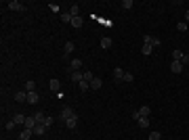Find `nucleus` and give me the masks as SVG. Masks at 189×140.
Segmentation results:
<instances>
[{
	"label": "nucleus",
	"mask_w": 189,
	"mask_h": 140,
	"mask_svg": "<svg viewBox=\"0 0 189 140\" xmlns=\"http://www.w3.org/2000/svg\"><path fill=\"white\" fill-rule=\"evenodd\" d=\"M177 29H179V32H187V23H185V21L177 23Z\"/></svg>",
	"instance_id": "2f4dec72"
},
{
	"label": "nucleus",
	"mask_w": 189,
	"mask_h": 140,
	"mask_svg": "<svg viewBox=\"0 0 189 140\" xmlns=\"http://www.w3.org/2000/svg\"><path fill=\"white\" fill-rule=\"evenodd\" d=\"M72 115H76V111H74V109H72V107H65V109H63V111H61V115H59V119H61V121H63V123H65V121H67V119H69V117H72Z\"/></svg>",
	"instance_id": "f257e3e1"
},
{
	"label": "nucleus",
	"mask_w": 189,
	"mask_h": 140,
	"mask_svg": "<svg viewBox=\"0 0 189 140\" xmlns=\"http://www.w3.org/2000/svg\"><path fill=\"white\" fill-rule=\"evenodd\" d=\"M32 136H34V130H25V128H23V132H21L19 140H30Z\"/></svg>",
	"instance_id": "4468645a"
},
{
	"label": "nucleus",
	"mask_w": 189,
	"mask_h": 140,
	"mask_svg": "<svg viewBox=\"0 0 189 140\" xmlns=\"http://www.w3.org/2000/svg\"><path fill=\"white\" fill-rule=\"evenodd\" d=\"M93 80H94V73H93V71H86V73H84V82H88V84H91Z\"/></svg>",
	"instance_id": "c85d7f7f"
},
{
	"label": "nucleus",
	"mask_w": 189,
	"mask_h": 140,
	"mask_svg": "<svg viewBox=\"0 0 189 140\" xmlns=\"http://www.w3.org/2000/svg\"><path fill=\"white\" fill-rule=\"evenodd\" d=\"M8 8H11V11H25V6H23L21 2H17V0H11V2H8Z\"/></svg>",
	"instance_id": "423d86ee"
},
{
	"label": "nucleus",
	"mask_w": 189,
	"mask_h": 140,
	"mask_svg": "<svg viewBox=\"0 0 189 140\" xmlns=\"http://www.w3.org/2000/svg\"><path fill=\"white\" fill-rule=\"evenodd\" d=\"M80 67H82V61H80V59H72L69 71H80Z\"/></svg>",
	"instance_id": "9d476101"
},
{
	"label": "nucleus",
	"mask_w": 189,
	"mask_h": 140,
	"mask_svg": "<svg viewBox=\"0 0 189 140\" xmlns=\"http://www.w3.org/2000/svg\"><path fill=\"white\" fill-rule=\"evenodd\" d=\"M48 6H50V11H53V13H59V6H57L55 2H53V4H48Z\"/></svg>",
	"instance_id": "c9c22d12"
},
{
	"label": "nucleus",
	"mask_w": 189,
	"mask_h": 140,
	"mask_svg": "<svg viewBox=\"0 0 189 140\" xmlns=\"http://www.w3.org/2000/svg\"><path fill=\"white\" fill-rule=\"evenodd\" d=\"M137 121H139V128H147L149 126V117H139Z\"/></svg>",
	"instance_id": "393cba45"
},
{
	"label": "nucleus",
	"mask_w": 189,
	"mask_h": 140,
	"mask_svg": "<svg viewBox=\"0 0 189 140\" xmlns=\"http://www.w3.org/2000/svg\"><path fill=\"white\" fill-rule=\"evenodd\" d=\"M15 126H17V123H15V121H8V123H4V128H6V130H13V128H15Z\"/></svg>",
	"instance_id": "f704fd0d"
},
{
	"label": "nucleus",
	"mask_w": 189,
	"mask_h": 140,
	"mask_svg": "<svg viewBox=\"0 0 189 140\" xmlns=\"http://www.w3.org/2000/svg\"><path fill=\"white\" fill-rule=\"evenodd\" d=\"M74 48H76L74 42H65V48H63V50H65V54H69V52H74Z\"/></svg>",
	"instance_id": "b1692460"
},
{
	"label": "nucleus",
	"mask_w": 189,
	"mask_h": 140,
	"mask_svg": "<svg viewBox=\"0 0 189 140\" xmlns=\"http://www.w3.org/2000/svg\"><path fill=\"white\" fill-rule=\"evenodd\" d=\"M61 21L63 23H72V15L69 13H61Z\"/></svg>",
	"instance_id": "bb28decb"
},
{
	"label": "nucleus",
	"mask_w": 189,
	"mask_h": 140,
	"mask_svg": "<svg viewBox=\"0 0 189 140\" xmlns=\"http://www.w3.org/2000/svg\"><path fill=\"white\" fill-rule=\"evenodd\" d=\"M84 25V21H82V17H72V27H76V29H80Z\"/></svg>",
	"instance_id": "f8f14e48"
},
{
	"label": "nucleus",
	"mask_w": 189,
	"mask_h": 140,
	"mask_svg": "<svg viewBox=\"0 0 189 140\" xmlns=\"http://www.w3.org/2000/svg\"><path fill=\"white\" fill-rule=\"evenodd\" d=\"M170 69H172V73H181L183 71V63L181 61H172L170 63Z\"/></svg>",
	"instance_id": "0eeeda50"
},
{
	"label": "nucleus",
	"mask_w": 189,
	"mask_h": 140,
	"mask_svg": "<svg viewBox=\"0 0 189 140\" xmlns=\"http://www.w3.org/2000/svg\"><path fill=\"white\" fill-rule=\"evenodd\" d=\"M69 78H72V82L80 84V82L84 80V73H82V71H72V73H69Z\"/></svg>",
	"instance_id": "20e7f679"
},
{
	"label": "nucleus",
	"mask_w": 189,
	"mask_h": 140,
	"mask_svg": "<svg viewBox=\"0 0 189 140\" xmlns=\"http://www.w3.org/2000/svg\"><path fill=\"white\" fill-rule=\"evenodd\" d=\"M143 44H149V46H155V48H158V46H160V40L147 34V36H143Z\"/></svg>",
	"instance_id": "7ed1b4c3"
},
{
	"label": "nucleus",
	"mask_w": 189,
	"mask_h": 140,
	"mask_svg": "<svg viewBox=\"0 0 189 140\" xmlns=\"http://www.w3.org/2000/svg\"><path fill=\"white\" fill-rule=\"evenodd\" d=\"M15 100L17 102H27V92H17L15 94Z\"/></svg>",
	"instance_id": "f3484780"
},
{
	"label": "nucleus",
	"mask_w": 189,
	"mask_h": 140,
	"mask_svg": "<svg viewBox=\"0 0 189 140\" xmlns=\"http://www.w3.org/2000/svg\"><path fill=\"white\" fill-rule=\"evenodd\" d=\"M65 126H67L69 130H74V128L78 126V113H76V115H72V117H69V119L65 121Z\"/></svg>",
	"instance_id": "1a4fd4ad"
},
{
	"label": "nucleus",
	"mask_w": 189,
	"mask_h": 140,
	"mask_svg": "<svg viewBox=\"0 0 189 140\" xmlns=\"http://www.w3.org/2000/svg\"><path fill=\"white\" fill-rule=\"evenodd\" d=\"M185 19H187V21H189V8H187V13H185Z\"/></svg>",
	"instance_id": "4c0bfd02"
},
{
	"label": "nucleus",
	"mask_w": 189,
	"mask_h": 140,
	"mask_svg": "<svg viewBox=\"0 0 189 140\" xmlns=\"http://www.w3.org/2000/svg\"><path fill=\"white\" fill-rule=\"evenodd\" d=\"M124 73H126V71H122L120 67L114 69V78H116V80H124Z\"/></svg>",
	"instance_id": "aec40b11"
},
{
	"label": "nucleus",
	"mask_w": 189,
	"mask_h": 140,
	"mask_svg": "<svg viewBox=\"0 0 189 140\" xmlns=\"http://www.w3.org/2000/svg\"><path fill=\"white\" fill-rule=\"evenodd\" d=\"M34 119H36L38 123H44V119H46V115H44L42 111H36V113H34Z\"/></svg>",
	"instance_id": "a211bd4d"
},
{
	"label": "nucleus",
	"mask_w": 189,
	"mask_h": 140,
	"mask_svg": "<svg viewBox=\"0 0 189 140\" xmlns=\"http://www.w3.org/2000/svg\"><path fill=\"white\" fill-rule=\"evenodd\" d=\"M122 8H124V11L133 8V0H124V2H122Z\"/></svg>",
	"instance_id": "7c9ffc66"
},
{
	"label": "nucleus",
	"mask_w": 189,
	"mask_h": 140,
	"mask_svg": "<svg viewBox=\"0 0 189 140\" xmlns=\"http://www.w3.org/2000/svg\"><path fill=\"white\" fill-rule=\"evenodd\" d=\"M53 123H55V119H53V117H48V115H46V119H44V123H42V126H46V128H50Z\"/></svg>",
	"instance_id": "72a5a7b5"
},
{
	"label": "nucleus",
	"mask_w": 189,
	"mask_h": 140,
	"mask_svg": "<svg viewBox=\"0 0 189 140\" xmlns=\"http://www.w3.org/2000/svg\"><path fill=\"white\" fill-rule=\"evenodd\" d=\"M69 15H72V17H80V6H78V4H72Z\"/></svg>",
	"instance_id": "6ab92c4d"
},
{
	"label": "nucleus",
	"mask_w": 189,
	"mask_h": 140,
	"mask_svg": "<svg viewBox=\"0 0 189 140\" xmlns=\"http://www.w3.org/2000/svg\"><path fill=\"white\" fill-rule=\"evenodd\" d=\"M141 52H143V54H145V56H149V54H151V52H153V46H149V44H143Z\"/></svg>",
	"instance_id": "5701e85b"
},
{
	"label": "nucleus",
	"mask_w": 189,
	"mask_h": 140,
	"mask_svg": "<svg viewBox=\"0 0 189 140\" xmlns=\"http://www.w3.org/2000/svg\"><path fill=\"white\" fill-rule=\"evenodd\" d=\"M34 134H36V136H42V134H46V126H42V123H38V126L34 128Z\"/></svg>",
	"instance_id": "2eb2a0df"
},
{
	"label": "nucleus",
	"mask_w": 189,
	"mask_h": 140,
	"mask_svg": "<svg viewBox=\"0 0 189 140\" xmlns=\"http://www.w3.org/2000/svg\"><path fill=\"white\" fill-rule=\"evenodd\" d=\"M103 86V82H101V78H94L93 82H91V90H99Z\"/></svg>",
	"instance_id": "dca6fc26"
},
{
	"label": "nucleus",
	"mask_w": 189,
	"mask_h": 140,
	"mask_svg": "<svg viewBox=\"0 0 189 140\" xmlns=\"http://www.w3.org/2000/svg\"><path fill=\"white\" fill-rule=\"evenodd\" d=\"M25 119H27V117H25V115H21V113H17V115L13 117V121H15L17 126H25Z\"/></svg>",
	"instance_id": "ddd939ff"
},
{
	"label": "nucleus",
	"mask_w": 189,
	"mask_h": 140,
	"mask_svg": "<svg viewBox=\"0 0 189 140\" xmlns=\"http://www.w3.org/2000/svg\"><path fill=\"white\" fill-rule=\"evenodd\" d=\"M149 107L147 105H143V107H139V111H135V119H139V117H149Z\"/></svg>",
	"instance_id": "f03ea898"
},
{
	"label": "nucleus",
	"mask_w": 189,
	"mask_h": 140,
	"mask_svg": "<svg viewBox=\"0 0 189 140\" xmlns=\"http://www.w3.org/2000/svg\"><path fill=\"white\" fill-rule=\"evenodd\" d=\"M38 100H40V94L38 92H27V102L30 105H38Z\"/></svg>",
	"instance_id": "39448f33"
},
{
	"label": "nucleus",
	"mask_w": 189,
	"mask_h": 140,
	"mask_svg": "<svg viewBox=\"0 0 189 140\" xmlns=\"http://www.w3.org/2000/svg\"><path fill=\"white\" fill-rule=\"evenodd\" d=\"M149 140H162V134H160V132H151V134H149Z\"/></svg>",
	"instance_id": "c756f323"
},
{
	"label": "nucleus",
	"mask_w": 189,
	"mask_h": 140,
	"mask_svg": "<svg viewBox=\"0 0 189 140\" xmlns=\"http://www.w3.org/2000/svg\"><path fill=\"white\" fill-rule=\"evenodd\" d=\"M99 44H101V48H103V50H107V48H111V38H107V36H103Z\"/></svg>",
	"instance_id": "9b49d317"
},
{
	"label": "nucleus",
	"mask_w": 189,
	"mask_h": 140,
	"mask_svg": "<svg viewBox=\"0 0 189 140\" xmlns=\"http://www.w3.org/2000/svg\"><path fill=\"white\" fill-rule=\"evenodd\" d=\"M183 56H185V54H183L181 50H172V61H181Z\"/></svg>",
	"instance_id": "a878e982"
},
{
	"label": "nucleus",
	"mask_w": 189,
	"mask_h": 140,
	"mask_svg": "<svg viewBox=\"0 0 189 140\" xmlns=\"http://www.w3.org/2000/svg\"><path fill=\"white\" fill-rule=\"evenodd\" d=\"M48 86H50V90H55V92H57V90L61 88V82H59V80H50V82H48Z\"/></svg>",
	"instance_id": "4be33fe9"
},
{
	"label": "nucleus",
	"mask_w": 189,
	"mask_h": 140,
	"mask_svg": "<svg viewBox=\"0 0 189 140\" xmlns=\"http://www.w3.org/2000/svg\"><path fill=\"white\" fill-rule=\"evenodd\" d=\"M36 126H38V121H36V119H34V115H32V117H27V119H25V126H23V128H25V130H34Z\"/></svg>",
	"instance_id": "6e6552de"
},
{
	"label": "nucleus",
	"mask_w": 189,
	"mask_h": 140,
	"mask_svg": "<svg viewBox=\"0 0 189 140\" xmlns=\"http://www.w3.org/2000/svg\"><path fill=\"white\" fill-rule=\"evenodd\" d=\"M181 63H183V67H185V65H189V56H187V54H185V56L181 59Z\"/></svg>",
	"instance_id": "e433bc0d"
},
{
	"label": "nucleus",
	"mask_w": 189,
	"mask_h": 140,
	"mask_svg": "<svg viewBox=\"0 0 189 140\" xmlns=\"http://www.w3.org/2000/svg\"><path fill=\"white\" fill-rule=\"evenodd\" d=\"M78 86H80V90H82V92H86V90H91V84H88V82H84V80H82V82H80Z\"/></svg>",
	"instance_id": "cd10ccee"
},
{
	"label": "nucleus",
	"mask_w": 189,
	"mask_h": 140,
	"mask_svg": "<svg viewBox=\"0 0 189 140\" xmlns=\"http://www.w3.org/2000/svg\"><path fill=\"white\" fill-rule=\"evenodd\" d=\"M124 82H126V84L135 82V75H133V73H124Z\"/></svg>",
	"instance_id": "473e14b6"
},
{
	"label": "nucleus",
	"mask_w": 189,
	"mask_h": 140,
	"mask_svg": "<svg viewBox=\"0 0 189 140\" xmlns=\"http://www.w3.org/2000/svg\"><path fill=\"white\" fill-rule=\"evenodd\" d=\"M25 92H36V84H34L32 80L25 82Z\"/></svg>",
	"instance_id": "412c9836"
}]
</instances>
